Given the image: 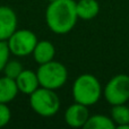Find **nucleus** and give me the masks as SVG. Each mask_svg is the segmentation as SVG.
<instances>
[{"label":"nucleus","mask_w":129,"mask_h":129,"mask_svg":"<svg viewBox=\"0 0 129 129\" xmlns=\"http://www.w3.org/2000/svg\"><path fill=\"white\" fill-rule=\"evenodd\" d=\"M78 19L75 0H56L45 10V22L54 34H67L75 27Z\"/></svg>","instance_id":"1"},{"label":"nucleus","mask_w":129,"mask_h":129,"mask_svg":"<svg viewBox=\"0 0 129 129\" xmlns=\"http://www.w3.org/2000/svg\"><path fill=\"white\" fill-rule=\"evenodd\" d=\"M18 87L16 80L7 76L0 77V103H6L14 100L18 94Z\"/></svg>","instance_id":"12"},{"label":"nucleus","mask_w":129,"mask_h":129,"mask_svg":"<svg viewBox=\"0 0 129 129\" xmlns=\"http://www.w3.org/2000/svg\"><path fill=\"white\" fill-rule=\"evenodd\" d=\"M49 2H52V1H56V0H48Z\"/></svg>","instance_id":"18"},{"label":"nucleus","mask_w":129,"mask_h":129,"mask_svg":"<svg viewBox=\"0 0 129 129\" xmlns=\"http://www.w3.org/2000/svg\"><path fill=\"white\" fill-rule=\"evenodd\" d=\"M18 91L23 94L31 95L35 89L40 87V82L38 78V74L31 69H23V71L16 78Z\"/></svg>","instance_id":"9"},{"label":"nucleus","mask_w":129,"mask_h":129,"mask_svg":"<svg viewBox=\"0 0 129 129\" xmlns=\"http://www.w3.org/2000/svg\"><path fill=\"white\" fill-rule=\"evenodd\" d=\"M38 36L29 29H16L7 40L10 53L17 57H26L32 54L36 43Z\"/></svg>","instance_id":"6"},{"label":"nucleus","mask_w":129,"mask_h":129,"mask_svg":"<svg viewBox=\"0 0 129 129\" xmlns=\"http://www.w3.org/2000/svg\"><path fill=\"white\" fill-rule=\"evenodd\" d=\"M54 54H56V48H54L53 43H51L50 41L47 40L38 41L33 52H32L33 59L39 64H42L53 60Z\"/></svg>","instance_id":"10"},{"label":"nucleus","mask_w":129,"mask_h":129,"mask_svg":"<svg viewBox=\"0 0 129 129\" xmlns=\"http://www.w3.org/2000/svg\"><path fill=\"white\" fill-rule=\"evenodd\" d=\"M76 10L78 18L91 20L99 15L100 5L96 0H78L76 1Z\"/></svg>","instance_id":"11"},{"label":"nucleus","mask_w":129,"mask_h":129,"mask_svg":"<svg viewBox=\"0 0 129 129\" xmlns=\"http://www.w3.org/2000/svg\"><path fill=\"white\" fill-rule=\"evenodd\" d=\"M88 107L75 102L74 104L69 105L64 111V121L68 126L73 128H84L86 121L89 118Z\"/></svg>","instance_id":"7"},{"label":"nucleus","mask_w":129,"mask_h":129,"mask_svg":"<svg viewBox=\"0 0 129 129\" xmlns=\"http://www.w3.org/2000/svg\"><path fill=\"white\" fill-rule=\"evenodd\" d=\"M111 118L116 123V129H129V107L126 103L112 105Z\"/></svg>","instance_id":"13"},{"label":"nucleus","mask_w":129,"mask_h":129,"mask_svg":"<svg viewBox=\"0 0 129 129\" xmlns=\"http://www.w3.org/2000/svg\"><path fill=\"white\" fill-rule=\"evenodd\" d=\"M103 95L109 104H123L129 100V76L118 74L107 83Z\"/></svg>","instance_id":"5"},{"label":"nucleus","mask_w":129,"mask_h":129,"mask_svg":"<svg viewBox=\"0 0 129 129\" xmlns=\"http://www.w3.org/2000/svg\"><path fill=\"white\" fill-rule=\"evenodd\" d=\"M10 50L7 41H0V71L4 70L6 63L9 61Z\"/></svg>","instance_id":"16"},{"label":"nucleus","mask_w":129,"mask_h":129,"mask_svg":"<svg viewBox=\"0 0 129 129\" xmlns=\"http://www.w3.org/2000/svg\"><path fill=\"white\" fill-rule=\"evenodd\" d=\"M85 129H116V123L111 117L104 114L89 116L88 120L84 126Z\"/></svg>","instance_id":"14"},{"label":"nucleus","mask_w":129,"mask_h":129,"mask_svg":"<svg viewBox=\"0 0 129 129\" xmlns=\"http://www.w3.org/2000/svg\"><path fill=\"white\" fill-rule=\"evenodd\" d=\"M17 29V15L8 6H0V41H7Z\"/></svg>","instance_id":"8"},{"label":"nucleus","mask_w":129,"mask_h":129,"mask_svg":"<svg viewBox=\"0 0 129 129\" xmlns=\"http://www.w3.org/2000/svg\"><path fill=\"white\" fill-rule=\"evenodd\" d=\"M11 112L6 103H0V128L5 127L10 121Z\"/></svg>","instance_id":"17"},{"label":"nucleus","mask_w":129,"mask_h":129,"mask_svg":"<svg viewBox=\"0 0 129 129\" xmlns=\"http://www.w3.org/2000/svg\"><path fill=\"white\" fill-rule=\"evenodd\" d=\"M29 105L41 117H52L60 109V99L54 89L40 86L29 95Z\"/></svg>","instance_id":"3"},{"label":"nucleus","mask_w":129,"mask_h":129,"mask_svg":"<svg viewBox=\"0 0 129 129\" xmlns=\"http://www.w3.org/2000/svg\"><path fill=\"white\" fill-rule=\"evenodd\" d=\"M71 93L75 102L91 107L99 102L103 92L101 83L95 76L92 74H82L74 82Z\"/></svg>","instance_id":"2"},{"label":"nucleus","mask_w":129,"mask_h":129,"mask_svg":"<svg viewBox=\"0 0 129 129\" xmlns=\"http://www.w3.org/2000/svg\"><path fill=\"white\" fill-rule=\"evenodd\" d=\"M2 71H4L5 76H7L9 78H13V79H16L18 77V75L23 71V66L17 60H9L6 63Z\"/></svg>","instance_id":"15"},{"label":"nucleus","mask_w":129,"mask_h":129,"mask_svg":"<svg viewBox=\"0 0 129 129\" xmlns=\"http://www.w3.org/2000/svg\"><path fill=\"white\" fill-rule=\"evenodd\" d=\"M36 74L40 86L54 91L62 87L68 79V70L66 66L56 60L40 64Z\"/></svg>","instance_id":"4"}]
</instances>
